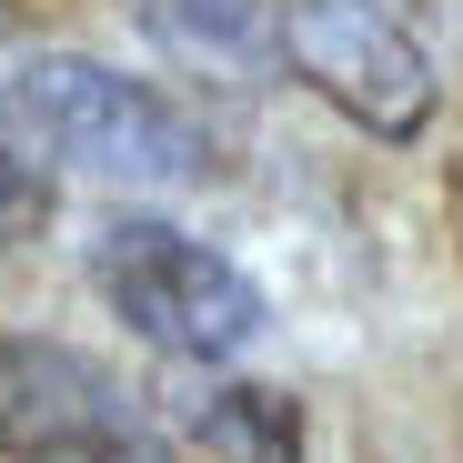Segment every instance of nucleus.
Wrapping results in <instances>:
<instances>
[{
    "mask_svg": "<svg viewBox=\"0 0 463 463\" xmlns=\"http://www.w3.org/2000/svg\"><path fill=\"white\" fill-rule=\"evenodd\" d=\"M11 101L61 162H81L121 192H192V182L222 172V141L192 101H172L162 81L111 71L91 51H31L11 71Z\"/></svg>",
    "mask_w": 463,
    "mask_h": 463,
    "instance_id": "obj_1",
    "label": "nucleus"
},
{
    "mask_svg": "<svg viewBox=\"0 0 463 463\" xmlns=\"http://www.w3.org/2000/svg\"><path fill=\"white\" fill-rule=\"evenodd\" d=\"M91 282L101 302L121 313L131 343H151L162 363H232V353H252L262 343V282L212 252L202 232L182 222H151V212H111L101 222V242H91Z\"/></svg>",
    "mask_w": 463,
    "mask_h": 463,
    "instance_id": "obj_2",
    "label": "nucleus"
},
{
    "mask_svg": "<svg viewBox=\"0 0 463 463\" xmlns=\"http://www.w3.org/2000/svg\"><path fill=\"white\" fill-rule=\"evenodd\" d=\"M282 51L353 131L373 141H413L433 121V51L413 41V21L393 0H292L282 11Z\"/></svg>",
    "mask_w": 463,
    "mask_h": 463,
    "instance_id": "obj_3",
    "label": "nucleus"
},
{
    "mask_svg": "<svg viewBox=\"0 0 463 463\" xmlns=\"http://www.w3.org/2000/svg\"><path fill=\"white\" fill-rule=\"evenodd\" d=\"M151 413L51 333H0V443L11 463H111Z\"/></svg>",
    "mask_w": 463,
    "mask_h": 463,
    "instance_id": "obj_4",
    "label": "nucleus"
},
{
    "mask_svg": "<svg viewBox=\"0 0 463 463\" xmlns=\"http://www.w3.org/2000/svg\"><path fill=\"white\" fill-rule=\"evenodd\" d=\"M121 11L151 31V51H172L182 71H202V81H222V91H262L292 61L272 0H121Z\"/></svg>",
    "mask_w": 463,
    "mask_h": 463,
    "instance_id": "obj_5",
    "label": "nucleus"
},
{
    "mask_svg": "<svg viewBox=\"0 0 463 463\" xmlns=\"http://www.w3.org/2000/svg\"><path fill=\"white\" fill-rule=\"evenodd\" d=\"M172 433L192 463H302V403L282 383H242V373L202 383V363L172 393Z\"/></svg>",
    "mask_w": 463,
    "mask_h": 463,
    "instance_id": "obj_6",
    "label": "nucleus"
},
{
    "mask_svg": "<svg viewBox=\"0 0 463 463\" xmlns=\"http://www.w3.org/2000/svg\"><path fill=\"white\" fill-rule=\"evenodd\" d=\"M51 222V162L0 121V242H21V232Z\"/></svg>",
    "mask_w": 463,
    "mask_h": 463,
    "instance_id": "obj_7",
    "label": "nucleus"
},
{
    "mask_svg": "<svg viewBox=\"0 0 463 463\" xmlns=\"http://www.w3.org/2000/svg\"><path fill=\"white\" fill-rule=\"evenodd\" d=\"M11 111H21V101H11V91H0V121H11Z\"/></svg>",
    "mask_w": 463,
    "mask_h": 463,
    "instance_id": "obj_8",
    "label": "nucleus"
},
{
    "mask_svg": "<svg viewBox=\"0 0 463 463\" xmlns=\"http://www.w3.org/2000/svg\"><path fill=\"white\" fill-rule=\"evenodd\" d=\"M0 463H11V443H0Z\"/></svg>",
    "mask_w": 463,
    "mask_h": 463,
    "instance_id": "obj_9",
    "label": "nucleus"
}]
</instances>
